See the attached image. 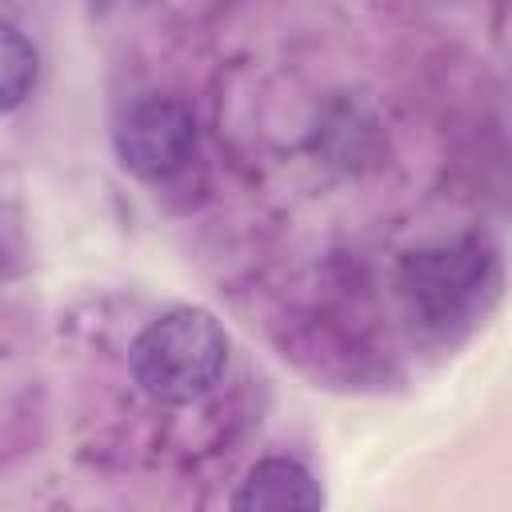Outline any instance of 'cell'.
<instances>
[{"mask_svg": "<svg viewBox=\"0 0 512 512\" xmlns=\"http://www.w3.org/2000/svg\"><path fill=\"white\" fill-rule=\"evenodd\" d=\"M112 4H124V0H92V8H100V12H104V8H112Z\"/></svg>", "mask_w": 512, "mask_h": 512, "instance_id": "8992f818", "label": "cell"}, {"mask_svg": "<svg viewBox=\"0 0 512 512\" xmlns=\"http://www.w3.org/2000/svg\"><path fill=\"white\" fill-rule=\"evenodd\" d=\"M228 332L208 308H172L140 328L128 348V372L156 404H192L208 396L228 368Z\"/></svg>", "mask_w": 512, "mask_h": 512, "instance_id": "6da1fadb", "label": "cell"}, {"mask_svg": "<svg viewBox=\"0 0 512 512\" xmlns=\"http://www.w3.org/2000/svg\"><path fill=\"white\" fill-rule=\"evenodd\" d=\"M400 288L428 328L452 332L472 324L476 316H488L500 296V264L480 240H460L448 248L404 256Z\"/></svg>", "mask_w": 512, "mask_h": 512, "instance_id": "7a4b0ae2", "label": "cell"}, {"mask_svg": "<svg viewBox=\"0 0 512 512\" xmlns=\"http://www.w3.org/2000/svg\"><path fill=\"white\" fill-rule=\"evenodd\" d=\"M200 144L196 116L176 96H140L124 108L112 132V148L124 172H132L144 184L176 180Z\"/></svg>", "mask_w": 512, "mask_h": 512, "instance_id": "3957f363", "label": "cell"}, {"mask_svg": "<svg viewBox=\"0 0 512 512\" xmlns=\"http://www.w3.org/2000/svg\"><path fill=\"white\" fill-rule=\"evenodd\" d=\"M36 76H40L36 44L12 20H0V116L16 112L32 96Z\"/></svg>", "mask_w": 512, "mask_h": 512, "instance_id": "5b68a950", "label": "cell"}, {"mask_svg": "<svg viewBox=\"0 0 512 512\" xmlns=\"http://www.w3.org/2000/svg\"><path fill=\"white\" fill-rule=\"evenodd\" d=\"M324 488L320 480L292 456H264L256 460L240 488L232 492L236 512H320Z\"/></svg>", "mask_w": 512, "mask_h": 512, "instance_id": "277c9868", "label": "cell"}]
</instances>
